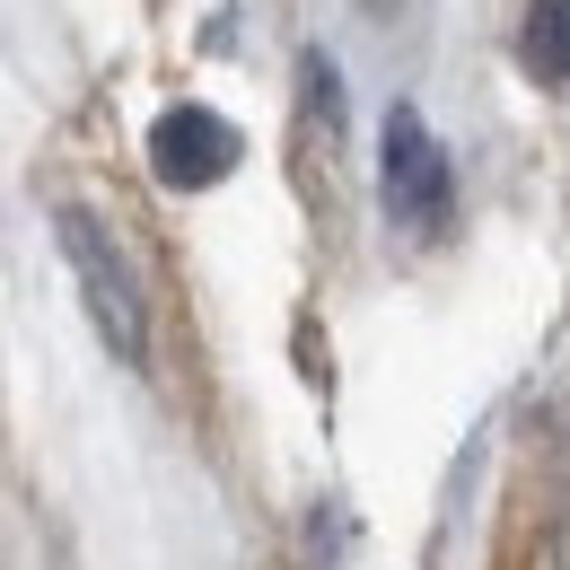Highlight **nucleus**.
<instances>
[{"label": "nucleus", "mask_w": 570, "mask_h": 570, "mask_svg": "<svg viewBox=\"0 0 570 570\" xmlns=\"http://www.w3.org/2000/svg\"><path fill=\"white\" fill-rule=\"evenodd\" d=\"M53 237H62V264H71L79 298H88V325L106 334V352L124 360V368H141L149 360V307H141V282H132V264L115 255V237H106V219L62 203L53 212Z\"/></svg>", "instance_id": "f257e3e1"}, {"label": "nucleus", "mask_w": 570, "mask_h": 570, "mask_svg": "<svg viewBox=\"0 0 570 570\" xmlns=\"http://www.w3.org/2000/svg\"><path fill=\"white\" fill-rule=\"evenodd\" d=\"M377 185H386V219H395L404 237H422V246L448 237V219H456V167H448L439 132L422 124V106H395V115H386Z\"/></svg>", "instance_id": "f03ea898"}, {"label": "nucleus", "mask_w": 570, "mask_h": 570, "mask_svg": "<svg viewBox=\"0 0 570 570\" xmlns=\"http://www.w3.org/2000/svg\"><path fill=\"white\" fill-rule=\"evenodd\" d=\"M237 158H246V141H237V124L212 115V106H167V115L149 124V167H158V185H176V194L219 185Z\"/></svg>", "instance_id": "7ed1b4c3"}, {"label": "nucleus", "mask_w": 570, "mask_h": 570, "mask_svg": "<svg viewBox=\"0 0 570 570\" xmlns=\"http://www.w3.org/2000/svg\"><path fill=\"white\" fill-rule=\"evenodd\" d=\"M518 62L544 79V88H570V0H527V18H518Z\"/></svg>", "instance_id": "20e7f679"}, {"label": "nucleus", "mask_w": 570, "mask_h": 570, "mask_svg": "<svg viewBox=\"0 0 570 570\" xmlns=\"http://www.w3.org/2000/svg\"><path fill=\"white\" fill-rule=\"evenodd\" d=\"M360 9H395V0H360Z\"/></svg>", "instance_id": "39448f33"}]
</instances>
